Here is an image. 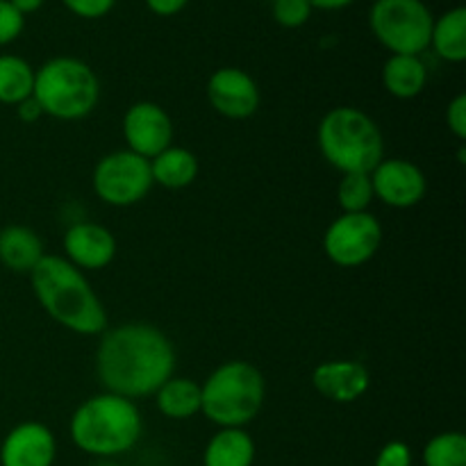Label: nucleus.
<instances>
[{"mask_svg":"<svg viewBox=\"0 0 466 466\" xmlns=\"http://www.w3.org/2000/svg\"><path fill=\"white\" fill-rule=\"evenodd\" d=\"M176 371V349L159 328L132 321L107 328L96 349V376L109 394L146 399Z\"/></svg>","mask_w":466,"mask_h":466,"instance_id":"obj_1","label":"nucleus"},{"mask_svg":"<svg viewBox=\"0 0 466 466\" xmlns=\"http://www.w3.org/2000/svg\"><path fill=\"white\" fill-rule=\"evenodd\" d=\"M32 289L53 321L76 335L96 337L107 330V312L85 273L62 255H48L32 268Z\"/></svg>","mask_w":466,"mask_h":466,"instance_id":"obj_2","label":"nucleus"},{"mask_svg":"<svg viewBox=\"0 0 466 466\" xmlns=\"http://www.w3.org/2000/svg\"><path fill=\"white\" fill-rule=\"evenodd\" d=\"M144 432V419L135 400L118 394L89 396L73 412L68 435L76 449L98 460H114L135 449Z\"/></svg>","mask_w":466,"mask_h":466,"instance_id":"obj_3","label":"nucleus"},{"mask_svg":"<svg viewBox=\"0 0 466 466\" xmlns=\"http://www.w3.org/2000/svg\"><path fill=\"white\" fill-rule=\"evenodd\" d=\"M317 144L323 159L344 173H371L385 159V139L378 123L358 107H335L321 118Z\"/></svg>","mask_w":466,"mask_h":466,"instance_id":"obj_4","label":"nucleus"},{"mask_svg":"<svg viewBox=\"0 0 466 466\" xmlns=\"http://www.w3.org/2000/svg\"><path fill=\"white\" fill-rule=\"evenodd\" d=\"M200 412L218 428H246L267 400V380L255 364L230 360L214 369L200 385Z\"/></svg>","mask_w":466,"mask_h":466,"instance_id":"obj_5","label":"nucleus"},{"mask_svg":"<svg viewBox=\"0 0 466 466\" xmlns=\"http://www.w3.org/2000/svg\"><path fill=\"white\" fill-rule=\"evenodd\" d=\"M32 98L44 116L57 121H80L100 100V80L94 68L77 57H53L35 71Z\"/></svg>","mask_w":466,"mask_h":466,"instance_id":"obj_6","label":"nucleus"},{"mask_svg":"<svg viewBox=\"0 0 466 466\" xmlns=\"http://www.w3.org/2000/svg\"><path fill=\"white\" fill-rule=\"evenodd\" d=\"M432 23L435 16L423 0H376L369 9V27L391 55L431 48Z\"/></svg>","mask_w":466,"mask_h":466,"instance_id":"obj_7","label":"nucleus"},{"mask_svg":"<svg viewBox=\"0 0 466 466\" xmlns=\"http://www.w3.org/2000/svg\"><path fill=\"white\" fill-rule=\"evenodd\" d=\"M96 196L112 208H132L153 189L150 159L132 150H114L98 159L91 176Z\"/></svg>","mask_w":466,"mask_h":466,"instance_id":"obj_8","label":"nucleus"},{"mask_svg":"<svg viewBox=\"0 0 466 466\" xmlns=\"http://www.w3.org/2000/svg\"><path fill=\"white\" fill-rule=\"evenodd\" d=\"M382 244V226L371 212L341 214L323 235L328 259L341 268H355L376 258Z\"/></svg>","mask_w":466,"mask_h":466,"instance_id":"obj_9","label":"nucleus"},{"mask_svg":"<svg viewBox=\"0 0 466 466\" xmlns=\"http://www.w3.org/2000/svg\"><path fill=\"white\" fill-rule=\"evenodd\" d=\"M173 137H176V127L162 105L153 100H139L127 107L123 116V139H126L127 150L153 159L168 146H173Z\"/></svg>","mask_w":466,"mask_h":466,"instance_id":"obj_10","label":"nucleus"},{"mask_svg":"<svg viewBox=\"0 0 466 466\" xmlns=\"http://www.w3.org/2000/svg\"><path fill=\"white\" fill-rule=\"evenodd\" d=\"M208 100L221 116L230 121H244L259 109L262 96L259 86L244 68L223 66L208 80Z\"/></svg>","mask_w":466,"mask_h":466,"instance_id":"obj_11","label":"nucleus"},{"mask_svg":"<svg viewBox=\"0 0 466 466\" xmlns=\"http://www.w3.org/2000/svg\"><path fill=\"white\" fill-rule=\"evenodd\" d=\"M373 196L380 203L396 209L414 208L423 200L428 191L426 176L417 164L403 157L382 159L371 171Z\"/></svg>","mask_w":466,"mask_h":466,"instance_id":"obj_12","label":"nucleus"},{"mask_svg":"<svg viewBox=\"0 0 466 466\" xmlns=\"http://www.w3.org/2000/svg\"><path fill=\"white\" fill-rule=\"evenodd\" d=\"M57 440L41 421H23L5 435L0 444V466H53Z\"/></svg>","mask_w":466,"mask_h":466,"instance_id":"obj_13","label":"nucleus"},{"mask_svg":"<svg viewBox=\"0 0 466 466\" xmlns=\"http://www.w3.org/2000/svg\"><path fill=\"white\" fill-rule=\"evenodd\" d=\"M64 253L80 271H100L116 258V237L100 223H76L64 232Z\"/></svg>","mask_w":466,"mask_h":466,"instance_id":"obj_14","label":"nucleus"},{"mask_svg":"<svg viewBox=\"0 0 466 466\" xmlns=\"http://www.w3.org/2000/svg\"><path fill=\"white\" fill-rule=\"evenodd\" d=\"M312 385L323 399L349 405L367 394L371 387V376L358 360H330L314 369Z\"/></svg>","mask_w":466,"mask_h":466,"instance_id":"obj_15","label":"nucleus"},{"mask_svg":"<svg viewBox=\"0 0 466 466\" xmlns=\"http://www.w3.org/2000/svg\"><path fill=\"white\" fill-rule=\"evenodd\" d=\"M44 258V241L32 228L7 226L0 230V264L5 268L30 276Z\"/></svg>","mask_w":466,"mask_h":466,"instance_id":"obj_16","label":"nucleus"},{"mask_svg":"<svg viewBox=\"0 0 466 466\" xmlns=\"http://www.w3.org/2000/svg\"><path fill=\"white\" fill-rule=\"evenodd\" d=\"M382 85L394 98H417L428 85V68L421 55H390L382 66Z\"/></svg>","mask_w":466,"mask_h":466,"instance_id":"obj_17","label":"nucleus"},{"mask_svg":"<svg viewBox=\"0 0 466 466\" xmlns=\"http://www.w3.org/2000/svg\"><path fill=\"white\" fill-rule=\"evenodd\" d=\"M255 441L244 428H218L203 451V466H253Z\"/></svg>","mask_w":466,"mask_h":466,"instance_id":"obj_18","label":"nucleus"},{"mask_svg":"<svg viewBox=\"0 0 466 466\" xmlns=\"http://www.w3.org/2000/svg\"><path fill=\"white\" fill-rule=\"evenodd\" d=\"M150 173H153V185L173 191L185 189L198 177V157L189 148L168 146L157 157L150 159Z\"/></svg>","mask_w":466,"mask_h":466,"instance_id":"obj_19","label":"nucleus"},{"mask_svg":"<svg viewBox=\"0 0 466 466\" xmlns=\"http://www.w3.org/2000/svg\"><path fill=\"white\" fill-rule=\"evenodd\" d=\"M155 403H157V410L167 419L187 421V419L196 417L200 412V405H203L200 385L191 378L171 376L155 391Z\"/></svg>","mask_w":466,"mask_h":466,"instance_id":"obj_20","label":"nucleus"},{"mask_svg":"<svg viewBox=\"0 0 466 466\" xmlns=\"http://www.w3.org/2000/svg\"><path fill=\"white\" fill-rule=\"evenodd\" d=\"M431 46L444 62L460 64L466 59V9L453 7L432 23Z\"/></svg>","mask_w":466,"mask_h":466,"instance_id":"obj_21","label":"nucleus"},{"mask_svg":"<svg viewBox=\"0 0 466 466\" xmlns=\"http://www.w3.org/2000/svg\"><path fill=\"white\" fill-rule=\"evenodd\" d=\"M35 91V68L18 55H0V103L16 107Z\"/></svg>","mask_w":466,"mask_h":466,"instance_id":"obj_22","label":"nucleus"},{"mask_svg":"<svg viewBox=\"0 0 466 466\" xmlns=\"http://www.w3.org/2000/svg\"><path fill=\"white\" fill-rule=\"evenodd\" d=\"M423 466H466V437L451 431L432 437L421 453Z\"/></svg>","mask_w":466,"mask_h":466,"instance_id":"obj_23","label":"nucleus"},{"mask_svg":"<svg viewBox=\"0 0 466 466\" xmlns=\"http://www.w3.org/2000/svg\"><path fill=\"white\" fill-rule=\"evenodd\" d=\"M373 185L371 173H344L337 185V203L344 209V214L367 212L373 203Z\"/></svg>","mask_w":466,"mask_h":466,"instance_id":"obj_24","label":"nucleus"},{"mask_svg":"<svg viewBox=\"0 0 466 466\" xmlns=\"http://www.w3.org/2000/svg\"><path fill=\"white\" fill-rule=\"evenodd\" d=\"M314 9L309 7L308 0H273V18H276L278 25L289 27H303L309 21Z\"/></svg>","mask_w":466,"mask_h":466,"instance_id":"obj_25","label":"nucleus"},{"mask_svg":"<svg viewBox=\"0 0 466 466\" xmlns=\"http://www.w3.org/2000/svg\"><path fill=\"white\" fill-rule=\"evenodd\" d=\"M25 27V16L14 9L9 0H0V48L21 36Z\"/></svg>","mask_w":466,"mask_h":466,"instance_id":"obj_26","label":"nucleus"},{"mask_svg":"<svg viewBox=\"0 0 466 466\" xmlns=\"http://www.w3.org/2000/svg\"><path fill=\"white\" fill-rule=\"evenodd\" d=\"M64 7L76 16L86 18V21H96V18L107 16L114 9L116 0H62Z\"/></svg>","mask_w":466,"mask_h":466,"instance_id":"obj_27","label":"nucleus"},{"mask_svg":"<svg viewBox=\"0 0 466 466\" xmlns=\"http://www.w3.org/2000/svg\"><path fill=\"white\" fill-rule=\"evenodd\" d=\"M373 466H412V449L405 441H390L382 446Z\"/></svg>","mask_w":466,"mask_h":466,"instance_id":"obj_28","label":"nucleus"},{"mask_svg":"<svg viewBox=\"0 0 466 466\" xmlns=\"http://www.w3.org/2000/svg\"><path fill=\"white\" fill-rule=\"evenodd\" d=\"M446 126L458 141L466 139V96L458 94L446 109Z\"/></svg>","mask_w":466,"mask_h":466,"instance_id":"obj_29","label":"nucleus"},{"mask_svg":"<svg viewBox=\"0 0 466 466\" xmlns=\"http://www.w3.org/2000/svg\"><path fill=\"white\" fill-rule=\"evenodd\" d=\"M189 5V0H146V7L157 16H176Z\"/></svg>","mask_w":466,"mask_h":466,"instance_id":"obj_30","label":"nucleus"},{"mask_svg":"<svg viewBox=\"0 0 466 466\" xmlns=\"http://www.w3.org/2000/svg\"><path fill=\"white\" fill-rule=\"evenodd\" d=\"M16 116L21 118L23 123H36L44 116V109H41V105L30 96V98H25L23 103L16 105Z\"/></svg>","mask_w":466,"mask_h":466,"instance_id":"obj_31","label":"nucleus"},{"mask_svg":"<svg viewBox=\"0 0 466 466\" xmlns=\"http://www.w3.org/2000/svg\"><path fill=\"white\" fill-rule=\"evenodd\" d=\"M312 9H323V12H337V9L350 7L355 0H308Z\"/></svg>","mask_w":466,"mask_h":466,"instance_id":"obj_32","label":"nucleus"},{"mask_svg":"<svg viewBox=\"0 0 466 466\" xmlns=\"http://www.w3.org/2000/svg\"><path fill=\"white\" fill-rule=\"evenodd\" d=\"M9 3L14 5V9H16V12H21L23 16H27V14L39 12V9L44 7L46 0H9Z\"/></svg>","mask_w":466,"mask_h":466,"instance_id":"obj_33","label":"nucleus"},{"mask_svg":"<svg viewBox=\"0 0 466 466\" xmlns=\"http://www.w3.org/2000/svg\"><path fill=\"white\" fill-rule=\"evenodd\" d=\"M94 466H121V464H116L114 460H98Z\"/></svg>","mask_w":466,"mask_h":466,"instance_id":"obj_34","label":"nucleus"}]
</instances>
